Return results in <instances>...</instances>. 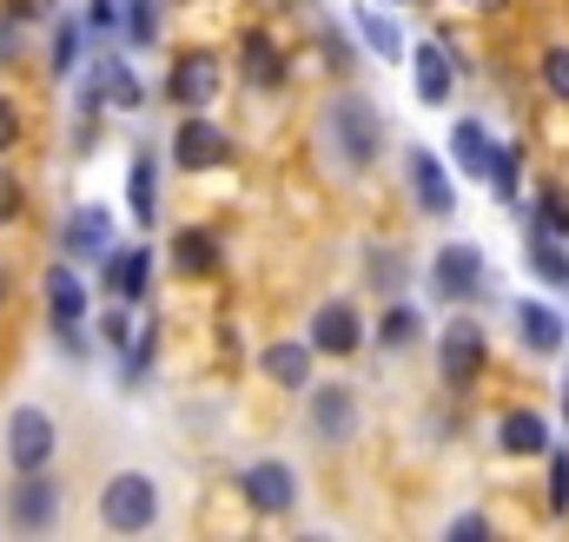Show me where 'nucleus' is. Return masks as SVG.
<instances>
[{"label":"nucleus","instance_id":"obj_1","mask_svg":"<svg viewBox=\"0 0 569 542\" xmlns=\"http://www.w3.org/2000/svg\"><path fill=\"white\" fill-rule=\"evenodd\" d=\"M325 127H331V145H338V159H345L351 172H365V165L378 159V145H385V120H378V107H371L365 93L331 100Z\"/></svg>","mask_w":569,"mask_h":542},{"label":"nucleus","instance_id":"obj_2","mask_svg":"<svg viewBox=\"0 0 569 542\" xmlns=\"http://www.w3.org/2000/svg\"><path fill=\"white\" fill-rule=\"evenodd\" d=\"M152 516H159V483L140 476V470H120V476L100 490V523H107V530L140 536V530H152Z\"/></svg>","mask_w":569,"mask_h":542},{"label":"nucleus","instance_id":"obj_3","mask_svg":"<svg viewBox=\"0 0 569 542\" xmlns=\"http://www.w3.org/2000/svg\"><path fill=\"white\" fill-rule=\"evenodd\" d=\"M53 416L40 404H20L13 416H7V463L27 476V470H47V456H53Z\"/></svg>","mask_w":569,"mask_h":542},{"label":"nucleus","instance_id":"obj_4","mask_svg":"<svg viewBox=\"0 0 569 542\" xmlns=\"http://www.w3.org/2000/svg\"><path fill=\"white\" fill-rule=\"evenodd\" d=\"M437 371H443V384H450V391H470V384H477V371H483V331H477L470 318L443 324V344H437Z\"/></svg>","mask_w":569,"mask_h":542},{"label":"nucleus","instance_id":"obj_5","mask_svg":"<svg viewBox=\"0 0 569 542\" xmlns=\"http://www.w3.org/2000/svg\"><path fill=\"white\" fill-rule=\"evenodd\" d=\"M7 516H13V530H27V536L53 530V523H60V483L40 476V470H27V476L13 483V496H7Z\"/></svg>","mask_w":569,"mask_h":542},{"label":"nucleus","instance_id":"obj_6","mask_svg":"<svg viewBox=\"0 0 569 542\" xmlns=\"http://www.w3.org/2000/svg\"><path fill=\"white\" fill-rule=\"evenodd\" d=\"M430 291L437 298H450V304H463V298H477L483 291V252L477 245H443L437 259H430Z\"/></svg>","mask_w":569,"mask_h":542},{"label":"nucleus","instance_id":"obj_7","mask_svg":"<svg viewBox=\"0 0 569 542\" xmlns=\"http://www.w3.org/2000/svg\"><path fill=\"white\" fill-rule=\"evenodd\" d=\"M239 490H246V503L259 510V516H284L291 503H298V476H291V463H252L246 476H239Z\"/></svg>","mask_w":569,"mask_h":542},{"label":"nucleus","instance_id":"obj_8","mask_svg":"<svg viewBox=\"0 0 569 542\" xmlns=\"http://www.w3.org/2000/svg\"><path fill=\"white\" fill-rule=\"evenodd\" d=\"M172 159H179L186 172H212V165H226V159H232V139L219 133V127L206 120V107H199V113L179 127V145H172Z\"/></svg>","mask_w":569,"mask_h":542},{"label":"nucleus","instance_id":"obj_9","mask_svg":"<svg viewBox=\"0 0 569 542\" xmlns=\"http://www.w3.org/2000/svg\"><path fill=\"white\" fill-rule=\"evenodd\" d=\"M100 107H140V80H133L127 60H113V53L93 60V80H87V93H80V113H100Z\"/></svg>","mask_w":569,"mask_h":542},{"label":"nucleus","instance_id":"obj_10","mask_svg":"<svg viewBox=\"0 0 569 542\" xmlns=\"http://www.w3.org/2000/svg\"><path fill=\"white\" fill-rule=\"evenodd\" d=\"M358 430V398L345 384H311V436L318 443H345Z\"/></svg>","mask_w":569,"mask_h":542},{"label":"nucleus","instance_id":"obj_11","mask_svg":"<svg viewBox=\"0 0 569 542\" xmlns=\"http://www.w3.org/2000/svg\"><path fill=\"white\" fill-rule=\"evenodd\" d=\"M358 311L345 304V298H331V304H318L311 311V351H325V358H351L358 351Z\"/></svg>","mask_w":569,"mask_h":542},{"label":"nucleus","instance_id":"obj_12","mask_svg":"<svg viewBox=\"0 0 569 542\" xmlns=\"http://www.w3.org/2000/svg\"><path fill=\"white\" fill-rule=\"evenodd\" d=\"M166 93H172V107L199 113V107L219 93V60H212V53H186V60L172 67V80H166Z\"/></svg>","mask_w":569,"mask_h":542},{"label":"nucleus","instance_id":"obj_13","mask_svg":"<svg viewBox=\"0 0 569 542\" xmlns=\"http://www.w3.org/2000/svg\"><path fill=\"white\" fill-rule=\"evenodd\" d=\"M405 172H411V192H418V205H425L430 219H450V212H457V192H450V179H443L437 152H425V145H411Z\"/></svg>","mask_w":569,"mask_h":542},{"label":"nucleus","instance_id":"obj_14","mask_svg":"<svg viewBox=\"0 0 569 542\" xmlns=\"http://www.w3.org/2000/svg\"><path fill=\"white\" fill-rule=\"evenodd\" d=\"M107 245H113V212L107 205H80L67 219V252L73 259H107Z\"/></svg>","mask_w":569,"mask_h":542},{"label":"nucleus","instance_id":"obj_15","mask_svg":"<svg viewBox=\"0 0 569 542\" xmlns=\"http://www.w3.org/2000/svg\"><path fill=\"white\" fill-rule=\"evenodd\" d=\"M259 371H266L279 391H311V338H305V344H266V351H259Z\"/></svg>","mask_w":569,"mask_h":542},{"label":"nucleus","instance_id":"obj_16","mask_svg":"<svg viewBox=\"0 0 569 542\" xmlns=\"http://www.w3.org/2000/svg\"><path fill=\"white\" fill-rule=\"evenodd\" d=\"M47 311H53V324H60L67 344H73V331H80V318H87V284H80L67 265L47 271Z\"/></svg>","mask_w":569,"mask_h":542},{"label":"nucleus","instance_id":"obj_17","mask_svg":"<svg viewBox=\"0 0 569 542\" xmlns=\"http://www.w3.org/2000/svg\"><path fill=\"white\" fill-rule=\"evenodd\" d=\"M107 284H113V298L140 304L146 291H152V252H146V245H127V252H113V259H107Z\"/></svg>","mask_w":569,"mask_h":542},{"label":"nucleus","instance_id":"obj_18","mask_svg":"<svg viewBox=\"0 0 569 542\" xmlns=\"http://www.w3.org/2000/svg\"><path fill=\"white\" fill-rule=\"evenodd\" d=\"M127 199H133V219L152 225L159 219V159L152 145H133V165H127Z\"/></svg>","mask_w":569,"mask_h":542},{"label":"nucleus","instance_id":"obj_19","mask_svg":"<svg viewBox=\"0 0 569 542\" xmlns=\"http://www.w3.org/2000/svg\"><path fill=\"white\" fill-rule=\"evenodd\" d=\"M563 331H569V324L550 311V304H537V298H523V304H517V338H523L530 351H563Z\"/></svg>","mask_w":569,"mask_h":542},{"label":"nucleus","instance_id":"obj_20","mask_svg":"<svg viewBox=\"0 0 569 542\" xmlns=\"http://www.w3.org/2000/svg\"><path fill=\"white\" fill-rule=\"evenodd\" d=\"M497 443H503L510 456H543V450H550V423H543L537 410H510L503 430H497Z\"/></svg>","mask_w":569,"mask_h":542},{"label":"nucleus","instance_id":"obj_21","mask_svg":"<svg viewBox=\"0 0 569 542\" xmlns=\"http://www.w3.org/2000/svg\"><path fill=\"white\" fill-rule=\"evenodd\" d=\"M411 67H418V100H425V107H443V100H450V87H457V80H450V60H443V47H418V53H411Z\"/></svg>","mask_w":569,"mask_h":542},{"label":"nucleus","instance_id":"obj_22","mask_svg":"<svg viewBox=\"0 0 569 542\" xmlns=\"http://www.w3.org/2000/svg\"><path fill=\"white\" fill-rule=\"evenodd\" d=\"M450 152H457V165H463L470 179H490V152H497V139L483 133L477 120H457V133H450Z\"/></svg>","mask_w":569,"mask_h":542},{"label":"nucleus","instance_id":"obj_23","mask_svg":"<svg viewBox=\"0 0 569 542\" xmlns=\"http://www.w3.org/2000/svg\"><path fill=\"white\" fill-rule=\"evenodd\" d=\"M239 60H246V80H252V87H284V60H279V47H272L266 33H246Z\"/></svg>","mask_w":569,"mask_h":542},{"label":"nucleus","instance_id":"obj_24","mask_svg":"<svg viewBox=\"0 0 569 542\" xmlns=\"http://www.w3.org/2000/svg\"><path fill=\"white\" fill-rule=\"evenodd\" d=\"M172 265L186 271V278H206V271H219V239L212 232H179V245H172Z\"/></svg>","mask_w":569,"mask_h":542},{"label":"nucleus","instance_id":"obj_25","mask_svg":"<svg viewBox=\"0 0 569 542\" xmlns=\"http://www.w3.org/2000/svg\"><path fill=\"white\" fill-rule=\"evenodd\" d=\"M358 40H365L378 60H398V53H405V33H398L378 7H358Z\"/></svg>","mask_w":569,"mask_h":542},{"label":"nucleus","instance_id":"obj_26","mask_svg":"<svg viewBox=\"0 0 569 542\" xmlns=\"http://www.w3.org/2000/svg\"><path fill=\"white\" fill-rule=\"evenodd\" d=\"M418 331H425V318H418V304H391V311H385V324H378V344H391V351H405V344H418Z\"/></svg>","mask_w":569,"mask_h":542},{"label":"nucleus","instance_id":"obj_27","mask_svg":"<svg viewBox=\"0 0 569 542\" xmlns=\"http://www.w3.org/2000/svg\"><path fill=\"white\" fill-rule=\"evenodd\" d=\"M530 265L543 271L550 284H569V259H563V245H557V232H543V225L530 232Z\"/></svg>","mask_w":569,"mask_h":542},{"label":"nucleus","instance_id":"obj_28","mask_svg":"<svg viewBox=\"0 0 569 542\" xmlns=\"http://www.w3.org/2000/svg\"><path fill=\"white\" fill-rule=\"evenodd\" d=\"M537 225L557 232V239H569V192H557V185L537 192Z\"/></svg>","mask_w":569,"mask_h":542},{"label":"nucleus","instance_id":"obj_29","mask_svg":"<svg viewBox=\"0 0 569 542\" xmlns=\"http://www.w3.org/2000/svg\"><path fill=\"white\" fill-rule=\"evenodd\" d=\"M73 67H80V27H67V20H60V27H53V67H47V73H53V80H67Z\"/></svg>","mask_w":569,"mask_h":542},{"label":"nucleus","instance_id":"obj_30","mask_svg":"<svg viewBox=\"0 0 569 542\" xmlns=\"http://www.w3.org/2000/svg\"><path fill=\"white\" fill-rule=\"evenodd\" d=\"M152 351H159V324H140V331H133V344H127V384H140V378H146Z\"/></svg>","mask_w":569,"mask_h":542},{"label":"nucleus","instance_id":"obj_31","mask_svg":"<svg viewBox=\"0 0 569 542\" xmlns=\"http://www.w3.org/2000/svg\"><path fill=\"white\" fill-rule=\"evenodd\" d=\"M490 185H497V199H517V145L490 152Z\"/></svg>","mask_w":569,"mask_h":542},{"label":"nucleus","instance_id":"obj_32","mask_svg":"<svg viewBox=\"0 0 569 542\" xmlns=\"http://www.w3.org/2000/svg\"><path fill=\"white\" fill-rule=\"evenodd\" d=\"M152 33H159V7H152V0H133V7H127V40H133V47H152Z\"/></svg>","mask_w":569,"mask_h":542},{"label":"nucleus","instance_id":"obj_33","mask_svg":"<svg viewBox=\"0 0 569 542\" xmlns=\"http://www.w3.org/2000/svg\"><path fill=\"white\" fill-rule=\"evenodd\" d=\"M543 87H550L557 100H569V47H550V53H543Z\"/></svg>","mask_w":569,"mask_h":542},{"label":"nucleus","instance_id":"obj_34","mask_svg":"<svg viewBox=\"0 0 569 542\" xmlns=\"http://www.w3.org/2000/svg\"><path fill=\"white\" fill-rule=\"evenodd\" d=\"M133 331H140V324H127V311H107V318H100V344H107V351H127Z\"/></svg>","mask_w":569,"mask_h":542},{"label":"nucleus","instance_id":"obj_35","mask_svg":"<svg viewBox=\"0 0 569 542\" xmlns=\"http://www.w3.org/2000/svg\"><path fill=\"white\" fill-rule=\"evenodd\" d=\"M7 7V20H20V27H33V20H53L60 13V0H0Z\"/></svg>","mask_w":569,"mask_h":542},{"label":"nucleus","instance_id":"obj_36","mask_svg":"<svg viewBox=\"0 0 569 542\" xmlns=\"http://www.w3.org/2000/svg\"><path fill=\"white\" fill-rule=\"evenodd\" d=\"M550 510H557V516L569 510V450L550 456Z\"/></svg>","mask_w":569,"mask_h":542},{"label":"nucleus","instance_id":"obj_37","mask_svg":"<svg viewBox=\"0 0 569 542\" xmlns=\"http://www.w3.org/2000/svg\"><path fill=\"white\" fill-rule=\"evenodd\" d=\"M13 219H20V172L0 165V225H13Z\"/></svg>","mask_w":569,"mask_h":542},{"label":"nucleus","instance_id":"obj_38","mask_svg":"<svg viewBox=\"0 0 569 542\" xmlns=\"http://www.w3.org/2000/svg\"><path fill=\"white\" fill-rule=\"evenodd\" d=\"M87 27H93V33L120 27V0H87Z\"/></svg>","mask_w":569,"mask_h":542},{"label":"nucleus","instance_id":"obj_39","mask_svg":"<svg viewBox=\"0 0 569 542\" xmlns=\"http://www.w3.org/2000/svg\"><path fill=\"white\" fill-rule=\"evenodd\" d=\"M13 139H20V107H13V100L0 93V152H7Z\"/></svg>","mask_w":569,"mask_h":542},{"label":"nucleus","instance_id":"obj_40","mask_svg":"<svg viewBox=\"0 0 569 542\" xmlns=\"http://www.w3.org/2000/svg\"><path fill=\"white\" fill-rule=\"evenodd\" d=\"M450 536H457V542H470V536H490V523H483V516H457V523H450Z\"/></svg>","mask_w":569,"mask_h":542},{"label":"nucleus","instance_id":"obj_41","mask_svg":"<svg viewBox=\"0 0 569 542\" xmlns=\"http://www.w3.org/2000/svg\"><path fill=\"white\" fill-rule=\"evenodd\" d=\"M0 304H7V265H0Z\"/></svg>","mask_w":569,"mask_h":542},{"label":"nucleus","instance_id":"obj_42","mask_svg":"<svg viewBox=\"0 0 569 542\" xmlns=\"http://www.w3.org/2000/svg\"><path fill=\"white\" fill-rule=\"evenodd\" d=\"M563 416H569V384H563Z\"/></svg>","mask_w":569,"mask_h":542}]
</instances>
